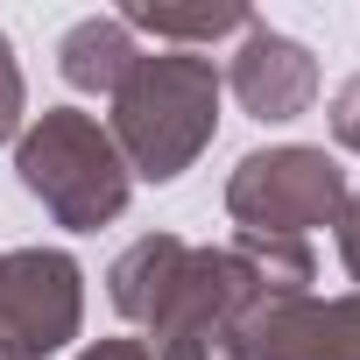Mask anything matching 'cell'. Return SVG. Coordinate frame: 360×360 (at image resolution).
<instances>
[{"instance_id":"obj_12","label":"cell","mask_w":360,"mask_h":360,"mask_svg":"<svg viewBox=\"0 0 360 360\" xmlns=\"http://www.w3.org/2000/svg\"><path fill=\"white\" fill-rule=\"evenodd\" d=\"M332 226H339V262H346V276L360 283V191H346V212H339Z\"/></svg>"},{"instance_id":"obj_7","label":"cell","mask_w":360,"mask_h":360,"mask_svg":"<svg viewBox=\"0 0 360 360\" xmlns=\"http://www.w3.org/2000/svg\"><path fill=\"white\" fill-rule=\"evenodd\" d=\"M184 255H191L184 233H141L134 248H120L113 269H106V297H113V311H120L127 325L148 332V318L162 311V297L176 290V276H184Z\"/></svg>"},{"instance_id":"obj_9","label":"cell","mask_w":360,"mask_h":360,"mask_svg":"<svg viewBox=\"0 0 360 360\" xmlns=\"http://www.w3.org/2000/svg\"><path fill=\"white\" fill-rule=\"evenodd\" d=\"M113 22L127 36H155L169 50H198V43H219V36H240L255 15L240 0H205V8H169V0H120Z\"/></svg>"},{"instance_id":"obj_13","label":"cell","mask_w":360,"mask_h":360,"mask_svg":"<svg viewBox=\"0 0 360 360\" xmlns=\"http://www.w3.org/2000/svg\"><path fill=\"white\" fill-rule=\"evenodd\" d=\"M78 360H148V339H99V346H85Z\"/></svg>"},{"instance_id":"obj_11","label":"cell","mask_w":360,"mask_h":360,"mask_svg":"<svg viewBox=\"0 0 360 360\" xmlns=\"http://www.w3.org/2000/svg\"><path fill=\"white\" fill-rule=\"evenodd\" d=\"M332 141L360 155V78H346V85L332 92Z\"/></svg>"},{"instance_id":"obj_10","label":"cell","mask_w":360,"mask_h":360,"mask_svg":"<svg viewBox=\"0 0 360 360\" xmlns=\"http://www.w3.org/2000/svg\"><path fill=\"white\" fill-rule=\"evenodd\" d=\"M22 127H29V85H22V64H15L8 29H0V148L22 141Z\"/></svg>"},{"instance_id":"obj_14","label":"cell","mask_w":360,"mask_h":360,"mask_svg":"<svg viewBox=\"0 0 360 360\" xmlns=\"http://www.w3.org/2000/svg\"><path fill=\"white\" fill-rule=\"evenodd\" d=\"M0 360H22V353H15V339H8V332H0Z\"/></svg>"},{"instance_id":"obj_8","label":"cell","mask_w":360,"mask_h":360,"mask_svg":"<svg viewBox=\"0 0 360 360\" xmlns=\"http://www.w3.org/2000/svg\"><path fill=\"white\" fill-rule=\"evenodd\" d=\"M134 36L113 22V15H85V22H71L64 29V43H57V71H64V85H78V92H99V99H113L120 92V78L134 71Z\"/></svg>"},{"instance_id":"obj_6","label":"cell","mask_w":360,"mask_h":360,"mask_svg":"<svg viewBox=\"0 0 360 360\" xmlns=\"http://www.w3.org/2000/svg\"><path fill=\"white\" fill-rule=\"evenodd\" d=\"M240 360H360V290L276 297V304L248 311Z\"/></svg>"},{"instance_id":"obj_4","label":"cell","mask_w":360,"mask_h":360,"mask_svg":"<svg viewBox=\"0 0 360 360\" xmlns=\"http://www.w3.org/2000/svg\"><path fill=\"white\" fill-rule=\"evenodd\" d=\"M85 325V269L64 248H8L0 255V332L22 360H50Z\"/></svg>"},{"instance_id":"obj_1","label":"cell","mask_w":360,"mask_h":360,"mask_svg":"<svg viewBox=\"0 0 360 360\" xmlns=\"http://www.w3.org/2000/svg\"><path fill=\"white\" fill-rule=\"evenodd\" d=\"M219 64L198 57V50H141L134 71L120 78L113 92V113H106V134L113 148L127 155L134 176L148 184H176L219 134Z\"/></svg>"},{"instance_id":"obj_2","label":"cell","mask_w":360,"mask_h":360,"mask_svg":"<svg viewBox=\"0 0 360 360\" xmlns=\"http://www.w3.org/2000/svg\"><path fill=\"white\" fill-rule=\"evenodd\" d=\"M15 176L64 233H99L134 198L127 155L113 148L106 120L85 106H43L15 141Z\"/></svg>"},{"instance_id":"obj_5","label":"cell","mask_w":360,"mask_h":360,"mask_svg":"<svg viewBox=\"0 0 360 360\" xmlns=\"http://www.w3.org/2000/svg\"><path fill=\"white\" fill-rule=\"evenodd\" d=\"M219 85L240 99L248 120L283 127V120L311 113V99H318V57H311L297 36H283V29H269V22H248L233 64L219 71Z\"/></svg>"},{"instance_id":"obj_3","label":"cell","mask_w":360,"mask_h":360,"mask_svg":"<svg viewBox=\"0 0 360 360\" xmlns=\"http://www.w3.org/2000/svg\"><path fill=\"white\" fill-rule=\"evenodd\" d=\"M339 212H346V169L325 148H311V141L255 148L226 176V219H233V233L311 240V226H332Z\"/></svg>"}]
</instances>
